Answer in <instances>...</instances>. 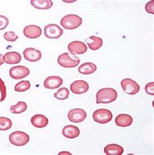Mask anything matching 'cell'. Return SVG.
Instances as JSON below:
<instances>
[{
	"mask_svg": "<svg viewBox=\"0 0 154 155\" xmlns=\"http://www.w3.org/2000/svg\"><path fill=\"white\" fill-rule=\"evenodd\" d=\"M118 94L116 90L113 88L106 87L99 90L96 93L97 104H109L116 100Z\"/></svg>",
	"mask_w": 154,
	"mask_h": 155,
	"instance_id": "cell-1",
	"label": "cell"
},
{
	"mask_svg": "<svg viewBox=\"0 0 154 155\" xmlns=\"http://www.w3.org/2000/svg\"><path fill=\"white\" fill-rule=\"evenodd\" d=\"M82 18L76 15H68L64 16L61 20V25L66 29H75L82 24Z\"/></svg>",
	"mask_w": 154,
	"mask_h": 155,
	"instance_id": "cell-2",
	"label": "cell"
},
{
	"mask_svg": "<svg viewBox=\"0 0 154 155\" xmlns=\"http://www.w3.org/2000/svg\"><path fill=\"white\" fill-rule=\"evenodd\" d=\"M9 141L15 146L21 147L26 145L29 141V136L24 132L16 131L9 136Z\"/></svg>",
	"mask_w": 154,
	"mask_h": 155,
	"instance_id": "cell-3",
	"label": "cell"
},
{
	"mask_svg": "<svg viewBox=\"0 0 154 155\" xmlns=\"http://www.w3.org/2000/svg\"><path fill=\"white\" fill-rule=\"evenodd\" d=\"M93 119L100 124H106L110 122L113 119L111 111L107 109H98L93 114Z\"/></svg>",
	"mask_w": 154,
	"mask_h": 155,
	"instance_id": "cell-4",
	"label": "cell"
},
{
	"mask_svg": "<svg viewBox=\"0 0 154 155\" xmlns=\"http://www.w3.org/2000/svg\"><path fill=\"white\" fill-rule=\"evenodd\" d=\"M57 62L59 65L65 68H74L78 65L80 63V59L79 58L77 57L75 59H72L69 54L68 53H64L60 55Z\"/></svg>",
	"mask_w": 154,
	"mask_h": 155,
	"instance_id": "cell-5",
	"label": "cell"
},
{
	"mask_svg": "<svg viewBox=\"0 0 154 155\" xmlns=\"http://www.w3.org/2000/svg\"><path fill=\"white\" fill-rule=\"evenodd\" d=\"M124 91L128 94H135L140 91V86L135 81L130 78H125L121 81Z\"/></svg>",
	"mask_w": 154,
	"mask_h": 155,
	"instance_id": "cell-6",
	"label": "cell"
},
{
	"mask_svg": "<svg viewBox=\"0 0 154 155\" xmlns=\"http://www.w3.org/2000/svg\"><path fill=\"white\" fill-rule=\"evenodd\" d=\"M44 34L49 38H58L63 34V30L57 24H49L44 28Z\"/></svg>",
	"mask_w": 154,
	"mask_h": 155,
	"instance_id": "cell-7",
	"label": "cell"
},
{
	"mask_svg": "<svg viewBox=\"0 0 154 155\" xmlns=\"http://www.w3.org/2000/svg\"><path fill=\"white\" fill-rule=\"evenodd\" d=\"M30 73L28 68L24 66H16L12 67L9 71V74L12 78L14 80H20L27 76Z\"/></svg>",
	"mask_w": 154,
	"mask_h": 155,
	"instance_id": "cell-8",
	"label": "cell"
},
{
	"mask_svg": "<svg viewBox=\"0 0 154 155\" xmlns=\"http://www.w3.org/2000/svg\"><path fill=\"white\" fill-rule=\"evenodd\" d=\"M87 117V113L83 109L75 108L71 110L68 114V118L71 122L81 123Z\"/></svg>",
	"mask_w": 154,
	"mask_h": 155,
	"instance_id": "cell-9",
	"label": "cell"
},
{
	"mask_svg": "<svg viewBox=\"0 0 154 155\" xmlns=\"http://www.w3.org/2000/svg\"><path fill=\"white\" fill-rule=\"evenodd\" d=\"M68 49L73 55L83 54L87 51V46L83 42L76 41L70 42L68 46Z\"/></svg>",
	"mask_w": 154,
	"mask_h": 155,
	"instance_id": "cell-10",
	"label": "cell"
},
{
	"mask_svg": "<svg viewBox=\"0 0 154 155\" xmlns=\"http://www.w3.org/2000/svg\"><path fill=\"white\" fill-rule=\"evenodd\" d=\"M88 89V84L83 80L75 81L70 85V90L72 92L77 94H81L86 93Z\"/></svg>",
	"mask_w": 154,
	"mask_h": 155,
	"instance_id": "cell-11",
	"label": "cell"
},
{
	"mask_svg": "<svg viewBox=\"0 0 154 155\" xmlns=\"http://www.w3.org/2000/svg\"><path fill=\"white\" fill-rule=\"evenodd\" d=\"M24 56L25 59L30 62H37L41 59V51L33 48H28L24 51Z\"/></svg>",
	"mask_w": 154,
	"mask_h": 155,
	"instance_id": "cell-12",
	"label": "cell"
},
{
	"mask_svg": "<svg viewBox=\"0 0 154 155\" xmlns=\"http://www.w3.org/2000/svg\"><path fill=\"white\" fill-rule=\"evenodd\" d=\"M63 84V80L59 76H49L44 80V87L49 89H55L59 88Z\"/></svg>",
	"mask_w": 154,
	"mask_h": 155,
	"instance_id": "cell-13",
	"label": "cell"
},
{
	"mask_svg": "<svg viewBox=\"0 0 154 155\" xmlns=\"http://www.w3.org/2000/svg\"><path fill=\"white\" fill-rule=\"evenodd\" d=\"M24 34L29 38H37L42 35V29L38 25H30L24 28Z\"/></svg>",
	"mask_w": 154,
	"mask_h": 155,
	"instance_id": "cell-14",
	"label": "cell"
},
{
	"mask_svg": "<svg viewBox=\"0 0 154 155\" xmlns=\"http://www.w3.org/2000/svg\"><path fill=\"white\" fill-rule=\"evenodd\" d=\"M62 132L65 137L68 139H74L78 137L80 134V130L78 127L75 126L67 125L63 128Z\"/></svg>",
	"mask_w": 154,
	"mask_h": 155,
	"instance_id": "cell-15",
	"label": "cell"
},
{
	"mask_svg": "<svg viewBox=\"0 0 154 155\" xmlns=\"http://www.w3.org/2000/svg\"><path fill=\"white\" fill-rule=\"evenodd\" d=\"M31 122L34 127L41 128L47 126L48 124V119L43 115L37 114L31 118Z\"/></svg>",
	"mask_w": 154,
	"mask_h": 155,
	"instance_id": "cell-16",
	"label": "cell"
},
{
	"mask_svg": "<svg viewBox=\"0 0 154 155\" xmlns=\"http://www.w3.org/2000/svg\"><path fill=\"white\" fill-rule=\"evenodd\" d=\"M3 60L7 64H13L19 63L22 60V57L16 51H9L3 55Z\"/></svg>",
	"mask_w": 154,
	"mask_h": 155,
	"instance_id": "cell-17",
	"label": "cell"
},
{
	"mask_svg": "<svg viewBox=\"0 0 154 155\" xmlns=\"http://www.w3.org/2000/svg\"><path fill=\"white\" fill-rule=\"evenodd\" d=\"M133 123L131 116L127 114H120L115 119V123L117 126L121 127H129Z\"/></svg>",
	"mask_w": 154,
	"mask_h": 155,
	"instance_id": "cell-18",
	"label": "cell"
},
{
	"mask_svg": "<svg viewBox=\"0 0 154 155\" xmlns=\"http://www.w3.org/2000/svg\"><path fill=\"white\" fill-rule=\"evenodd\" d=\"M31 4L35 8L40 10L49 9L53 6L51 0H31Z\"/></svg>",
	"mask_w": 154,
	"mask_h": 155,
	"instance_id": "cell-19",
	"label": "cell"
},
{
	"mask_svg": "<svg viewBox=\"0 0 154 155\" xmlns=\"http://www.w3.org/2000/svg\"><path fill=\"white\" fill-rule=\"evenodd\" d=\"M104 152L107 155H122L124 149L117 144H109L104 148Z\"/></svg>",
	"mask_w": 154,
	"mask_h": 155,
	"instance_id": "cell-20",
	"label": "cell"
},
{
	"mask_svg": "<svg viewBox=\"0 0 154 155\" xmlns=\"http://www.w3.org/2000/svg\"><path fill=\"white\" fill-rule=\"evenodd\" d=\"M97 69V67L95 64L92 63H85L81 64L79 67L78 71L80 74L88 75L91 74L92 73L96 72Z\"/></svg>",
	"mask_w": 154,
	"mask_h": 155,
	"instance_id": "cell-21",
	"label": "cell"
},
{
	"mask_svg": "<svg viewBox=\"0 0 154 155\" xmlns=\"http://www.w3.org/2000/svg\"><path fill=\"white\" fill-rule=\"evenodd\" d=\"M87 42L88 48L92 50H97L100 49L103 45V40L101 38L96 36H91Z\"/></svg>",
	"mask_w": 154,
	"mask_h": 155,
	"instance_id": "cell-22",
	"label": "cell"
},
{
	"mask_svg": "<svg viewBox=\"0 0 154 155\" xmlns=\"http://www.w3.org/2000/svg\"><path fill=\"white\" fill-rule=\"evenodd\" d=\"M27 108V104L25 102L20 101L16 105H12L11 106L10 111L12 114H19L24 112Z\"/></svg>",
	"mask_w": 154,
	"mask_h": 155,
	"instance_id": "cell-23",
	"label": "cell"
},
{
	"mask_svg": "<svg viewBox=\"0 0 154 155\" xmlns=\"http://www.w3.org/2000/svg\"><path fill=\"white\" fill-rule=\"evenodd\" d=\"M31 87V84L29 81L24 80L17 83L14 86V90L17 92H24Z\"/></svg>",
	"mask_w": 154,
	"mask_h": 155,
	"instance_id": "cell-24",
	"label": "cell"
},
{
	"mask_svg": "<svg viewBox=\"0 0 154 155\" xmlns=\"http://www.w3.org/2000/svg\"><path fill=\"white\" fill-rule=\"evenodd\" d=\"M12 123L10 119L5 117H0V130H7L12 127Z\"/></svg>",
	"mask_w": 154,
	"mask_h": 155,
	"instance_id": "cell-25",
	"label": "cell"
},
{
	"mask_svg": "<svg viewBox=\"0 0 154 155\" xmlns=\"http://www.w3.org/2000/svg\"><path fill=\"white\" fill-rule=\"evenodd\" d=\"M69 91L66 87L59 89L57 92L54 94V97L59 100H66L69 97Z\"/></svg>",
	"mask_w": 154,
	"mask_h": 155,
	"instance_id": "cell-26",
	"label": "cell"
},
{
	"mask_svg": "<svg viewBox=\"0 0 154 155\" xmlns=\"http://www.w3.org/2000/svg\"><path fill=\"white\" fill-rule=\"evenodd\" d=\"M3 37L8 42H14L18 38V36L13 31H8L4 33Z\"/></svg>",
	"mask_w": 154,
	"mask_h": 155,
	"instance_id": "cell-27",
	"label": "cell"
},
{
	"mask_svg": "<svg viewBox=\"0 0 154 155\" xmlns=\"http://www.w3.org/2000/svg\"><path fill=\"white\" fill-rule=\"evenodd\" d=\"M0 92H1V99H0V102H3L5 100L6 98V86L5 85L4 81L2 80L1 78H0Z\"/></svg>",
	"mask_w": 154,
	"mask_h": 155,
	"instance_id": "cell-28",
	"label": "cell"
},
{
	"mask_svg": "<svg viewBox=\"0 0 154 155\" xmlns=\"http://www.w3.org/2000/svg\"><path fill=\"white\" fill-rule=\"evenodd\" d=\"M9 23V20L7 17L0 15V31L5 29Z\"/></svg>",
	"mask_w": 154,
	"mask_h": 155,
	"instance_id": "cell-29",
	"label": "cell"
},
{
	"mask_svg": "<svg viewBox=\"0 0 154 155\" xmlns=\"http://www.w3.org/2000/svg\"><path fill=\"white\" fill-rule=\"evenodd\" d=\"M145 91L150 95H154V82L148 83L145 86Z\"/></svg>",
	"mask_w": 154,
	"mask_h": 155,
	"instance_id": "cell-30",
	"label": "cell"
},
{
	"mask_svg": "<svg viewBox=\"0 0 154 155\" xmlns=\"http://www.w3.org/2000/svg\"><path fill=\"white\" fill-rule=\"evenodd\" d=\"M145 9H146V12L149 14L153 15L154 14V2L151 1L149 2L146 6H145Z\"/></svg>",
	"mask_w": 154,
	"mask_h": 155,
	"instance_id": "cell-31",
	"label": "cell"
},
{
	"mask_svg": "<svg viewBox=\"0 0 154 155\" xmlns=\"http://www.w3.org/2000/svg\"><path fill=\"white\" fill-rule=\"evenodd\" d=\"M4 63V60H3V55L2 54H0V65H2Z\"/></svg>",
	"mask_w": 154,
	"mask_h": 155,
	"instance_id": "cell-32",
	"label": "cell"
},
{
	"mask_svg": "<svg viewBox=\"0 0 154 155\" xmlns=\"http://www.w3.org/2000/svg\"><path fill=\"white\" fill-rule=\"evenodd\" d=\"M70 154V153H59V154Z\"/></svg>",
	"mask_w": 154,
	"mask_h": 155,
	"instance_id": "cell-33",
	"label": "cell"
}]
</instances>
